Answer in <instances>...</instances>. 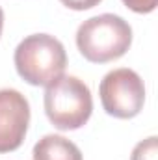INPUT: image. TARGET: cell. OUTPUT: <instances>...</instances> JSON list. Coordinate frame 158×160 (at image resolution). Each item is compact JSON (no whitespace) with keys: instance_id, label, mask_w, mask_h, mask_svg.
Returning <instances> with one entry per match:
<instances>
[{"instance_id":"4","label":"cell","mask_w":158,"mask_h":160,"mask_svg":"<svg viewBox=\"0 0 158 160\" xmlns=\"http://www.w3.org/2000/svg\"><path fill=\"white\" fill-rule=\"evenodd\" d=\"M102 108L117 119L136 118L145 102V86L140 75L128 67L110 71L99 88Z\"/></svg>"},{"instance_id":"3","label":"cell","mask_w":158,"mask_h":160,"mask_svg":"<svg viewBox=\"0 0 158 160\" xmlns=\"http://www.w3.org/2000/svg\"><path fill=\"white\" fill-rule=\"evenodd\" d=\"M45 114L60 130H77L84 127L93 112V97L84 80L62 75L45 89Z\"/></svg>"},{"instance_id":"1","label":"cell","mask_w":158,"mask_h":160,"mask_svg":"<svg viewBox=\"0 0 158 160\" xmlns=\"http://www.w3.org/2000/svg\"><path fill=\"white\" fill-rule=\"evenodd\" d=\"M132 43L130 24L114 13L84 21L77 30V47L91 63H108L126 54Z\"/></svg>"},{"instance_id":"6","label":"cell","mask_w":158,"mask_h":160,"mask_svg":"<svg viewBox=\"0 0 158 160\" xmlns=\"http://www.w3.org/2000/svg\"><path fill=\"white\" fill-rule=\"evenodd\" d=\"M34 160H84L80 149L67 138L47 134L34 145Z\"/></svg>"},{"instance_id":"10","label":"cell","mask_w":158,"mask_h":160,"mask_svg":"<svg viewBox=\"0 0 158 160\" xmlns=\"http://www.w3.org/2000/svg\"><path fill=\"white\" fill-rule=\"evenodd\" d=\"M2 28H4V11L0 8V36H2Z\"/></svg>"},{"instance_id":"8","label":"cell","mask_w":158,"mask_h":160,"mask_svg":"<svg viewBox=\"0 0 158 160\" xmlns=\"http://www.w3.org/2000/svg\"><path fill=\"white\" fill-rule=\"evenodd\" d=\"M123 4L136 13H151L156 9L158 0H123Z\"/></svg>"},{"instance_id":"5","label":"cell","mask_w":158,"mask_h":160,"mask_svg":"<svg viewBox=\"0 0 158 160\" xmlns=\"http://www.w3.org/2000/svg\"><path fill=\"white\" fill-rule=\"evenodd\" d=\"M30 125V104L17 89H0V153H11L24 142Z\"/></svg>"},{"instance_id":"7","label":"cell","mask_w":158,"mask_h":160,"mask_svg":"<svg viewBox=\"0 0 158 160\" xmlns=\"http://www.w3.org/2000/svg\"><path fill=\"white\" fill-rule=\"evenodd\" d=\"M130 160H158V138L151 136L143 142H140L134 151Z\"/></svg>"},{"instance_id":"2","label":"cell","mask_w":158,"mask_h":160,"mask_svg":"<svg viewBox=\"0 0 158 160\" xmlns=\"http://www.w3.org/2000/svg\"><path fill=\"white\" fill-rule=\"evenodd\" d=\"M19 77L32 86H48L63 75L67 52L62 41L48 34H32L21 41L13 54Z\"/></svg>"},{"instance_id":"9","label":"cell","mask_w":158,"mask_h":160,"mask_svg":"<svg viewBox=\"0 0 158 160\" xmlns=\"http://www.w3.org/2000/svg\"><path fill=\"white\" fill-rule=\"evenodd\" d=\"M63 6H67L69 9L75 11H84V9H91L95 6H99L102 0H60Z\"/></svg>"}]
</instances>
